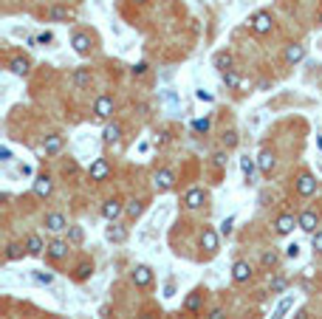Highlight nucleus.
Returning <instances> with one entry per match:
<instances>
[{
    "label": "nucleus",
    "instance_id": "nucleus-1",
    "mask_svg": "<svg viewBox=\"0 0 322 319\" xmlns=\"http://www.w3.org/2000/svg\"><path fill=\"white\" fill-rule=\"evenodd\" d=\"M113 110H116L113 96L99 93V96H96V102H93V119H96V121H107L110 116H113Z\"/></svg>",
    "mask_w": 322,
    "mask_h": 319
},
{
    "label": "nucleus",
    "instance_id": "nucleus-2",
    "mask_svg": "<svg viewBox=\"0 0 322 319\" xmlns=\"http://www.w3.org/2000/svg\"><path fill=\"white\" fill-rule=\"evenodd\" d=\"M249 29L254 31V34H269V31L274 29V17L269 15V12H254V15L249 17Z\"/></svg>",
    "mask_w": 322,
    "mask_h": 319
},
{
    "label": "nucleus",
    "instance_id": "nucleus-3",
    "mask_svg": "<svg viewBox=\"0 0 322 319\" xmlns=\"http://www.w3.org/2000/svg\"><path fill=\"white\" fill-rule=\"evenodd\" d=\"M316 178L311 175V172H302L300 178H297V184H294V189H297V195L300 198H311V195H316Z\"/></svg>",
    "mask_w": 322,
    "mask_h": 319
},
{
    "label": "nucleus",
    "instance_id": "nucleus-4",
    "mask_svg": "<svg viewBox=\"0 0 322 319\" xmlns=\"http://www.w3.org/2000/svg\"><path fill=\"white\" fill-rule=\"evenodd\" d=\"M43 226L48 229L51 234H59V232H68V218L62 212H48L43 220Z\"/></svg>",
    "mask_w": 322,
    "mask_h": 319
},
{
    "label": "nucleus",
    "instance_id": "nucleus-5",
    "mask_svg": "<svg viewBox=\"0 0 322 319\" xmlns=\"http://www.w3.org/2000/svg\"><path fill=\"white\" fill-rule=\"evenodd\" d=\"M88 175H91V181H96V184L107 181V175H110V164H107V158H96V161L88 167Z\"/></svg>",
    "mask_w": 322,
    "mask_h": 319
},
{
    "label": "nucleus",
    "instance_id": "nucleus-6",
    "mask_svg": "<svg viewBox=\"0 0 322 319\" xmlns=\"http://www.w3.org/2000/svg\"><path fill=\"white\" fill-rule=\"evenodd\" d=\"M297 223H300V229H302V232L314 234V232H316V226H319V215H316L314 209H305V212H300V215H297Z\"/></svg>",
    "mask_w": 322,
    "mask_h": 319
},
{
    "label": "nucleus",
    "instance_id": "nucleus-7",
    "mask_svg": "<svg viewBox=\"0 0 322 319\" xmlns=\"http://www.w3.org/2000/svg\"><path fill=\"white\" fill-rule=\"evenodd\" d=\"M153 184H156V189L158 192H167V189H172V186H175V172L172 170H158L156 175H153Z\"/></svg>",
    "mask_w": 322,
    "mask_h": 319
},
{
    "label": "nucleus",
    "instance_id": "nucleus-8",
    "mask_svg": "<svg viewBox=\"0 0 322 319\" xmlns=\"http://www.w3.org/2000/svg\"><path fill=\"white\" fill-rule=\"evenodd\" d=\"M294 226H300V223H297V218H294V215H288V212H283L277 220H274V232L283 234V237H288V234L294 232Z\"/></svg>",
    "mask_w": 322,
    "mask_h": 319
},
{
    "label": "nucleus",
    "instance_id": "nucleus-9",
    "mask_svg": "<svg viewBox=\"0 0 322 319\" xmlns=\"http://www.w3.org/2000/svg\"><path fill=\"white\" fill-rule=\"evenodd\" d=\"M31 189H34L37 198H51V192H54V181H51V175H37L34 184H31Z\"/></svg>",
    "mask_w": 322,
    "mask_h": 319
},
{
    "label": "nucleus",
    "instance_id": "nucleus-10",
    "mask_svg": "<svg viewBox=\"0 0 322 319\" xmlns=\"http://www.w3.org/2000/svg\"><path fill=\"white\" fill-rule=\"evenodd\" d=\"M204 201H207V192L201 189V186H192V189H186V195H184V206L186 209H201L204 206Z\"/></svg>",
    "mask_w": 322,
    "mask_h": 319
},
{
    "label": "nucleus",
    "instance_id": "nucleus-11",
    "mask_svg": "<svg viewBox=\"0 0 322 319\" xmlns=\"http://www.w3.org/2000/svg\"><path fill=\"white\" fill-rule=\"evenodd\" d=\"M221 246V232H215V229H204L201 232V248H207L209 254H215Z\"/></svg>",
    "mask_w": 322,
    "mask_h": 319
},
{
    "label": "nucleus",
    "instance_id": "nucleus-12",
    "mask_svg": "<svg viewBox=\"0 0 322 319\" xmlns=\"http://www.w3.org/2000/svg\"><path fill=\"white\" fill-rule=\"evenodd\" d=\"M251 274H254V269H251L246 260H237L235 266H232V280H235V283H249Z\"/></svg>",
    "mask_w": 322,
    "mask_h": 319
},
{
    "label": "nucleus",
    "instance_id": "nucleus-13",
    "mask_svg": "<svg viewBox=\"0 0 322 319\" xmlns=\"http://www.w3.org/2000/svg\"><path fill=\"white\" fill-rule=\"evenodd\" d=\"M240 172H243V181H246V184H257V181H254V172H257V158L240 156Z\"/></svg>",
    "mask_w": 322,
    "mask_h": 319
},
{
    "label": "nucleus",
    "instance_id": "nucleus-14",
    "mask_svg": "<svg viewBox=\"0 0 322 319\" xmlns=\"http://www.w3.org/2000/svg\"><path fill=\"white\" fill-rule=\"evenodd\" d=\"M122 212H124V206H122V201H119V198H107L105 204H102V218H105V220H116Z\"/></svg>",
    "mask_w": 322,
    "mask_h": 319
},
{
    "label": "nucleus",
    "instance_id": "nucleus-15",
    "mask_svg": "<svg viewBox=\"0 0 322 319\" xmlns=\"http://www.w3.org/2000/svg\"><path fill=\"white\" fill-rule=\"evenodd\" d=\"M274 167H277V156H274L272 150H263V153L257 156V170L263 172V175H272Z\"/></svg>",
    "mask_w": 322,
    "mask_h": 319
},
{
    "label": "nucleus",
    "instance_id": "nucleus-16",
    "mask_svg": "<svg viewBox=\"0 0 322 319\" xmlns=\"http://www.w3.org/2000/svg\"><path fill=\"white\" fill-rule=\"evenodd\" d=\"M68 248H71L68 240H51L48 248H45V254H48L51 260H65V257H68Z\"/></svg>",
    "mask_w": 322,
    "mask_h": 319
},
{
    "label": "nucleus",
    "instance_id": "nucleus-17",
    "mask_svg": "<svg viewBox=\"0 0 322 319\" xmlns=\"http://www.w3.org/2000/svg\"><path fill=\"white\" fill-rule=\"evenodd\" d=\"M71 45L79 57H88V54H91V37H88L85 31H77V34L71 37Z\"/></svg>",
    "mask_w": 322,
    "mask_h": 319
},
{
    "label": "nucleus",
    "instance_id": "nucleus-18",
    "mask_svg": "<svg viewBox=\"0 0 322 319\" xmlns=\"http://www.w3.org/2000/svg\"><path fill=\"white\" fill-rule=\"evenodd\" d=\"M102 142L105 144H119L122 142V124H119V121L105 124V130H102Z\"/></svg>",
    "mask_w": 322,
    "mask_h": 319
},
{
    "label": "nucleus",
    "instance_id": "nucleus-19",
    "mask_svg": "<svg viewBox=\"0 0 322 319\" xmlns=\"http://www.w3.org/2000/svg\"><path fill=\"white\" fill-rule=\"evenodd\" d=\"M283 59H286L288 65H297V62H302V59H305V45H300V43L288 45V48L283 51Z\"/></svg>",
    "mask_w": 322,
    "mask_h": 319
},
{
    "label": "nucleus",
    "instance_id": "nucleus-20",
    "mask_svg": "<svg viewBox=\"0 0 322 319\" xmlns=\"http://www.w3.org/2000/svg\"><path fill=\"white\" fill-rule=\"evenodd\" d=\"M133 283H136L139 288H147V285L153 283V269L150 266H136V269H133Z\"/></svg>",
    "mask_w": 322,
    "mask_h": 319
},
{
    "label": "nucleus",
    "instance_id": "nucleus-21",
    "mask_svg": "<svg viewBox=\"0 0 322 319\" xmlns=\"http://www.w3.org/2000/svg\"><path fill=\"white\" fill-rule=\"evenodd\" d=\"M105 237H107L110 243H124V240H127V229L119 226L116 220H110V226L105 229Z\"/></svg>",
    "mask_w": 322,
    "mask_h": 319
},
{
    "label": "nucleus",
    "instance_id": "nucleus-22",
    "mask_svg": "<svg viewBox=\"0 0 322 319\" xmlns=\"http://www.w3.org/2000/svg\"><path fill=\"white\" fill-rule=\"evenodd\" d=\"M45 248H48V246L43 243V237H40V234H34V232H31L29 237H26V251H29L31 257H40V254L45 251Z\"/></svg>",
    "mask_w": 322,
    "mask_h": 319
},
{
    "label": "nucleus",
    "instance_id": "nucleus-23",
    "mask_svg": "<svg viewBox=\"0 0 322 319\" xmlns=\"http://www.w3.org/2000/svg\"><path fill=\"white\" fill-rule=\"evenodd\" d=\"M59 150H62V136H57V133L45 136V142H43V153H45V156H57Z\"/></svg>",
    "mask_w": 322,
    "mask_h": 319
},
{
    "label": "nucleus",
    "instance_id": "nucleus-24",
    "mask_svg": "<svg viewBox=\"0 0 322 319\" xmlns=\"http://www.w3.org/2000/svg\"><path fill=\"white\" fill-rule=\"evenodd\" d=\"M9 71L15 74V77H26V74L31 71V62L26 57H12V62H9Z\"/></svg>",
    "mask_w": 322,
    "mask_h": 319
},
{
    "label": "nucleus",
    "instance_id": "nucleus-25",
    "mask_svg": "<svg viewBox=\"0 0 322 319\" xmlns=\"http://www.w3.org/2000/svg\"><path fill=\"white\" fill-rule=\"evenodd\" d=\"M221 82H223L226 88H232V91H237V88L243 85V82H240V77H237L235 68H232V71H223V74H221Z\"/></svg>",
    "mask_w": 322,
    "mask_h": 319
},
{
    "label": "nucleus",
    "instance_id": "nucleus-26",
    "mask_svg": "<svg viewBox=\"0 0 322 319\" xmlns=\"http://www.w3.org/2000/svg\"><path fill=\"white\" fill-rule=\"evenodd\" d=\"M291 305H294V297H283V299L277 302V308H274V316H272V319H283L288 311H291Z\"/></svg>",
    "mask_w": 322,
    "mask_h": 319
},
{
    "label": "nucleus",
    "instance_id": "nucleus-27",
    "mask_svg": "<svg viewBox=\"0 0 322 319\" xmlns=\"http://www.w3.org/2000/svg\"><path fill=\"white\" fill-rule=\"evenodd\" d=\"M74 85L77 88L91 85V71H88V68H77V71H74Z\"/></svg>",
    "mask_w": 322,
    "mask_h": 319
},
{
    "label": "nucleus",
    "instance_id": "nucleus-28",
    "mask_svg": "<svg viewBox=\"0 0 322 319\" xmlns=\"http://www.w3.org/2000/svg\"><path fill=\"white\" fill-rule=\"evenodd\" d=\"M82 240H85L82 226H68V243H71V246H82Z\"/></svg>",
    "mask_w": 322,
    "mask_h": 319
},
{
    "label": "nucleus",
    "instance_id": "nucleus-29",
    "mask_svg": "<svg viewBox=\"0 0 322 319\" xmlns=\"http://www.w3.org/2000/svg\"><path fill=\"white\" fill-rule=\"evenodd\" d=\"M201 299H204V294H201V291H192V294H189V297H186V302H184V308L189 313H195L201 308Z\"/></svg>",
    "mask_w": 322,
    "mask_h": 319
},
{
    "label": "nucleus",
    "instance_id": "nucleus-30",
    "mask_svg": "<svg viewBox=\"0 0 322 319\" xmlns=\"http://www.w3.org/2000/svg\"><path fill=\"white\" fill-rule=\"evenodd\" d=\"M23 254H29V251H26V246L20 248V243H9V248H6V260H20Z\"/></svg>",
    "mask_w": 322,
    "mask_h": 319
},
{
    "label": "nucleus",
    "instance_id": "nucleus-31",
    "mask_svg": "<svg viewBox=\"0 0 322 319\" xmlns=\"http://www.w3.org/2000/svg\"><path fill=\"white\" fill-rule=\"evenodd\" d=\"M48 17L51 20H68V17H71V9L68 6H51Z\"/></svg>",
    "mask_w": 322,
    "mask_h": 319
},
{
    "label": "nucleus",
    "instance_id": "nucleus-32",
    "mask_svg": "<svg viewBox=\"0 0 322 319\" xmlns=\"http://www.w3.org/2000/svg\"><path fill=\"white\" fill-rule=\"evenodd\" d=\"M215 65H218V68H221V74L223 71H232V54H215Z\"/></svg>",
    "mask_w": 322,
    "mask_h": 319
},
{
    "label": "nucleus",
    "instance_id": "nucleus-33",
    "mask_svg": "<svg viewBox=\"0 0 322 319\" xmlns=\"http://www.w3.org/2000/svg\"><path fill=\"white\" fill-rule=\"evenodd\" d=\"M260 263H263V269H274V266H277V263H280V254H277V251H274V248H272V251H263V257H260Z\"/></svg>",
    "mask_w": 322,
    "mask_h": 319
},
{
    "label": "nucleus",
    "instance_id": "nucleus-34",
    "mask_svg": "<svg viewBox=\"0 0 322 319\" xmlns=\"http://www.w3.org/2000/svg\"><path fill=\"white\" fill-rule=\"evenodd\" d=\"M286 285H288V280L283 274H274L272 277V285H269V288H272V294H283V291H286Z\"/></svg>",
    "mask_w": 322,
    "mask_h": 319
},
{
    "label": "nucleus",
    "instance_id": "nucleus-35",
    "mask_svg": "<svg viewBox=\"0 0 322 319\" xmlns=\"http://www.w3.org/2000/svg\"><path fill=\"white\" fill-rule=\"evenodd\" d=\"M124 212H127L130 218H139V215L144 212V201H130V204H127V209H124Z\"/></svg>",
    "mask_w": 322,
    "mask_h": 319
},
{
    "label": "nucleus",
    "instance_id": "nucleus-36",
    "mask_svg": "<svg viewBox=\"0 0 322 319\" xmlns=\"http://www.w3.org/2000/svg\"><path fill=\"white\" fill-rule=\"evenodd\" d=\"M34 283H40V285H51L54 283V274H51V271H34Z\"/></svg>",
    "mask_w": 322,
    "mask_h": 319
},
{
    "label": "nucleus",
    "instance_id": "nucleus-37",
    "mask_svg": "<svg viewBox=\"0 0 322 319\" xmlns=\"http://www.w3.org/2000/svg\"><path fill=\"white\" fill-rule=\"evenodd\" d=\"M209 127H212V121H209L207 116H204V119H195V121H192V130H195V133H209Z\"/></svg>",
    "mask_w": 322,
    "mask_h": 319
},
{
    "label": "nucleus",
    "instance_id": "nucleus-38",
    "mask_svg": "<svg viewBox=\"0 0 322 319\" xmlns=\"http://www.w3.org/2000/svg\"><path fill=\"white\" fill-rule=\"evenodd\" d=\"M91 271H93L91 263H79V266H77V274H74V277H77V280H88V277H91Z\"/></svg>",
    "mask_w": 322,
    "mask_h": 319
},
{
    "label": "nucleus",
    "instance_id": "nucleus-39",
    "mask_svg": "<svg viewBox=\"0 0 322 319\" xmlns=\"http://www.w3.org/2000/svg\"><path fill=\"white\" fill-rule=\"evenodd\" d=\"M311 248H314V254H322V229L311 234Z\"/></svg>",
    "mask_w": 322,
    "mask_h": 319
},
{
    "label": "nucleus",
    "instance_id": "nucleus-40",
    "mask_svg": "<svg viewBox=\"0 0 322 319\" xmlns=\"http://www.w3.org/2000/svg\"><path fill=\"white\" fill-rule=\"evenodd\" d=\"M226 161H229V156L223 153V150H218V153H212V164L218 167V170H223L226 167Z\"/></svg>",
    "mask_w": 322,
    "mask_h": 319
},
{
    "label": "nucleus",
    "instance_id": "nucleus-41",
    "mask_svg": "<svg viewBox=\"0 0 322 319\" xmlns=\"http://www.w3.org/2000/svg\"><path fill=\"white\" fill-rule=\"evenodd\" d=\"M232 229H235V215H229V218H223V223H221V234H223V237H229V234H232Z\"/></svg>",
    "mask_w": 322,
    "mask_h": 319
},
{
    "label": "nucleus",
    "instance_id": "nucleus-42",
    "mask_svg": "<svg viewBox=\"0 0 322 319\" xmlns=\"http://www.w3.org/2000/svg\"><path fill=\"white\" fill-rule=\"evenodd\" d=\"M147 68H150V65L142 59V62H136L133 68H130V74H133V77H144V74H147Z\"/></svg>",
    "mask_w": 322,
    "mask_h": 319
},
{
    "label": "nucleus",
    "instance_id": "nucleus-43",
    "mask_svg": "<svg viewBox=\"0 0 322 319\" xmlns=\"http://www.w3.org/2000/svg\"><path fill=\"white\" fill-rule=\"evenodd\" d=\"M223 144H226V150H229V147H235V144H237V133H235V130H229V133H223Z\"/></svg>",
    "mask_w": 322,
    "mask_h": 319
},
{
    "label": "nucleus",
    "instance_id": "nucleus-44",
    "mask_svg": "<svg viewBox=\"0 0 322 319\" xmlns=\"http://www.w3.org/2000/svg\"><path fill=\"white\" fill-rule=\"evenodd\" d=\"M37 43H40V45L54 43V34H51V31H40V34H37Z\"/></svg>",
    "mask_w": 322,
    "mask_h": 319
},
{
    "label": "nucleus",
    "instance_id": "nucleus-45",
    "mask_svg": "<svg viewBox=\"0 0 322 319\" xmlns=\"http://www.w3.org/2000/svg\"><path fill=\"white\" fill-rule=\"evenodd\" d=\"M286 257L297 260V257H300V246H297V243H288V246H286Z\"/></svg>",
    "mask_w": 322,
    "mask_h": 319
},
{
    "label": "nucleus",
    "instance_id": "nucleus-46",
    "mask_svg": "<svg viewBox=\"0 0 322 319\" xmlns=\"http://www.w3.org/2000/svg\"><path fill=\"white\" fill-rule=\"evenodd\" d=\"M195 96H198L201 102H215V96L209 91H204V88H201V91H195Z\"/></svg>",
    "mask_w": 322,
    "mask_h": 319
},
{
    "label": "nucleus",
    "instance_id": "nucleus-47",
    "mask_svg": "<svg viewBox=\"0 0 322 319\" xmlns=\"http://www.w3.org/2000/svg\"><path fill=\"white\" fill-rule=\"evenodd\" d=\"M0 161H12V150H9V147L0 150Z\"/></svg>",
    "mask_w": 322,
    "mask_h": 319
},
{
    "label": "nucleus",
    "instance_id": "nucleus-48",
    "mask_svg": "<svg viewBox=\"0 0 322 319\" xmlns=\"http://www.w3.org/2000/svg\"><path fill=\"white\" fill-rule=\"evenodd\" d=\"M167 139H170V133H167V130H161V133H158V139H156V142H158V144H167Z\"/></svg>",
    "mask_w": 322,
    "mask_h": 319
},
{
    "label": "nucleus",
    "instance_id": "nucleus-49",
    "mask_svg": "<svg viewBox=\"0 0 322 319\" xmlns=\"http://www.w3.org/2000/svg\"><path fill=\"white\" fill-rule=\"evenodd\" d=\"M209 319H223V311H218V308H215V311L209 313Z\"/></svg>",
    "mask_w": 322,
    "mask_h": 319
},
{
    "label": "nucleus",
    "instance_id": "nucleus-50",
    "mask_svg": "<svg viewBox=\"0 0 322 319\" xmlns=\"http://www.w3.org/2000/svg\"><path fill=\"white\" fill-rule=\"evenodd\" d=\"M297 319H308V311H300V313H297Z\"/></svg>",
    "mask_w": 322,
    "mask_h": 319
},
{
    "label": "nucleus",
    "instance_id": "nucleus-51",
    "mask_svg": "<svg viewBox=\"0 0 322 319\" xmlns=\"http://www.w3.org/2000/svg\"><path fill=\"white\" fill-rule=\"evenodd\" d=\"M316 147H319V150H322V136H316Z\"/></svg>",
    "mask_w": 322,
    "mask_h": 319
},
{
    "label": "nucleus",
    "instance_id": "nucleus-52",
    "mask_svg": "<svg viewBox=\"0 0 322 319\" xmlns=\"http://www.w3.org/2000/svg\"><path fill=\"white\" fill-rule=\"evenodd\" d=\"M316 23H319V29H322V15H319V20H316Z\"/></svg>",
    "mask_w": 322,
    "mask_h": 319
},
{
    "label": "nucleus",
    "instance_id": "nucleus-53",
    "mask_svg": "<svg viewBox=\"0 0 322 319\" xmlns=\"http://www.w3.org/2000/svg\"><path fill=\"white\" fill-rule=\"evenodd\" d=\"M133 3H147V0H133Z\"/></svg>",
    "mask_w": 322,
    "mask_h": 319
}]
</instances>
